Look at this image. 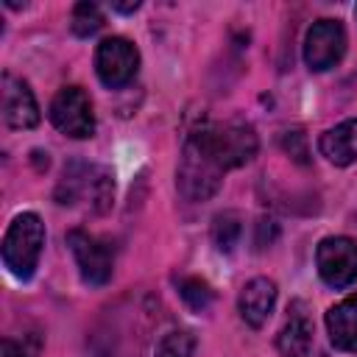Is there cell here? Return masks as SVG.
<instances>
[{"mask_svg":"<svg viewBox=\"0 0 357 357\" xmlns=\"http://www.w3.org/2000/svg\"><path fill=\"white\" fill-rule=\"evenodd\" d=\"M0 357H28L25 354V349L20 346V343H14V340H3V346H0Z\"/></svg>","mask_w":357,"mask_h":357,"instance_id":"d6986e66","label":"cell"},{"mask_svg":"<svg viewBox=\"0 0 357 357\" xmlns=\"http://www.w3.org/2000/svg\"><path fill=\"white\" fill-rule=\"evenodd\" d=\"M326 329L329 340L340 351L357 354V293L346 296L326 312Z\"/></svg>","mask_w":357,"mask_h":357,"instance_id":"7c38bea8","label":"cell"},{"mask_svg":"<svg viewBox=\"0 0 357 357\" xmlns=\"http://www.w3.org/2000/svg\"><path fill=\"white\" fill-rule=\"evenodd\" d=\"M137 8H139V3H137V0H134V3H126V6H123V3H114V11H123V14L137 11Z\"/></svg>","mask_w":357,"mask_h":357,"instance_id":"ffe728a7","label":"cell"},{"mask_svg":"<svg viewBox=\"0 0 357 357\" xmlns=\"http://www.w3.org/2000/svg\"><path fill=\"white\" fill-rule=\"evenodd\" d=\"M103 25V14L95 3H78L73 8V17H70V28L75 36H92L98 33Z\"/></svg>","mask_w":357,"mask_h":357,"instance_id":"9a60e30c","label":"cell"},{"mask_svg":"<svg viewBox=\"0 0 357 357\" xmlns=\"http://www.w3.org/2000/svg\"><path fill=\"white\" fill-rule=\"evenodd\" d=\"M112 198H114V178L106 167H98V165H86V162H73L64 167L61 173V181L56 187V201L64 204V206H75L78 201L100 215L112 206Z\"/></svg>","mask_w":357,"mask_h":357,"instance_id":"7a4b0ae2","label":"cell"},{"mask_svg":"<svg viewBox=\"0 0 357 357\" xmlns=\"http://www.w3.org/2000/svg\"><path fill=\"white\" fill-rule=\"evenodd\" d=\"M276 349L282 357H310L312 351V321L304 312V304L296 301L290 307V318L276 337Z\"/></svg>","mask_w":357,"mask_h":357,"instance_id":"8fae6325","label":"cell"},{"mask_svg":"<svg viewBox=\"0 0 357 357\" xmlns=\"http://www.w3.org/2000/svg\"><path fill=\"white\" fill-rule=\"evenodd\" d=\"M240 234H243V220H240L237 212L229 209V212L215 215V220H212V243L220 251H231L237 245Z\"/></svg>","mask_w":357,"mask_h":357,"instance_id":"5bb4252c","label":"cell"},{"mask_svg":"<svg viewBox=\"0 0 357 357\" xmlns=\"http://www.w3.org/2000/svg\"><path fill=\"white\" fill-rule=\"evenodd\" d=\"M284 148L290 151V156H296L298 162H307L304 156H307V148H304V134H298V131H287L284 134Z\"/></svg>","mask_w":357,"mask_h":357,"instance_id":"ac0fdd59","label":"cell"},{"mask_svg":"<svg viewBox=\"0 0 357 357\" xmlns=\"http://www.w3.org/2000/svg\"><path fill=\"white\" fill-rule=\"evenodd\" d=\"M206 165H212L220 176L231 167H240L254 159L257 153V134L248 123L226 120V123H201L190 131L187 142Z\"/></svg>","mask_w":357,"mask_h":357,"instance_id":"6da1fadb","label":"cell"},{"mask_svg":"<svg viewBox=\"0 0 357 357\" xmlns=\"http://www.w3.org/2000/svg\"><path fill=\"white\" fill-rule=\"evenodd\" d=\"M178 293H181L184 304H187L190 310H195V312H204V310L212 304V290H209V284L201 282V279H181V282H178Z\"/></svg>","mask_w":357,"mask_h":357,"instance_id":"e0dca14e","label":"cell"},{"mask_svg":"<svg viewBox=\"0 0 357 357\" xmlns=\"http://www.w3.org/2000/svg\"><path fill=\"white\" fill-rule=\"evenodd\" d=\"M3 120L8 128H33L39 123V106L31 86L11 73H3Z\"/></svg>","mask_w":357,"mask_h":357,"instance_id":"9c48e42d","label":"cell"},{"mask_svg":"<svg viewBox=\"0 0 357 357\" xmlns=\"http://www.w3.org/2000/svg\"><path fill=\"white\" fill-rule=\"evenodd\" d=\"M346 53V31L337 20H318L304 36V61L310 70L324 73Z\"/></svg>","mask_w":357,"mask_h":357,"instance_id":"52a82bcc","label":"cell"},{"mask_svg":"<svg viewBox=\"0 0 357 357\" xmlns=\"http://www.w3.org/2000/svg\"><path fill=\"white\" fill-rule=\"evenodd\" d=\"M192 351H195V337L184 329L167 332L156 346V357H192Z\"/></svg>","mask_w":357,"mask_h":357,"instance_id":"2e32d148","label":"cell"},{"mask_svg":"<svg viewBox=\"0 0 357 357\" xmlns=\"http://www.w3.org/2000/svg\"><path fill=\"white\" fill-rule=\"evenodd\" d=\"M45 245V223L36 212H22L11 220L3 237V262L17 279H31Z\"/></svg>","mask_w":357,"mask_h":357,"instance_id":"3957f363","label":"cell"},{"mask_svg":"<svg viewBox=\"0 0 357 357\" xmlns=\"http://www.w3.org/2000/svg\"><path fill=\"white\" fill-rule=\"evenodd\" d=\"M137 67H139V53L137 47L123 39V36H109L98 45V53H95V70H98V78L109 86V89H117V86H126L134 75H137Z\"/></svg>","mask_w":357,"mask_h":357,"instance_id":"8992f818","label":"cell"},{"mask_svg":"<svg viewBox=\"0 0 357 357\" xmlns=\"http://www.w3.org/2000/svg\"><path fill=\"white\" fill-rule=\"evenodd\" d=\"M67 245L75 257V265L81 271V279L86 284H106L112 279V254L106 245H100L92 234L73 229L67 231Z\"/></svg>","mask_w":357,"mask_h":357,"instance_id":"ba28073f","label":"cell"},{"mask_svg":"<svg viewBox=\"0 0 357 357\" xmlns=\"http://www.w3.org/2000/svg\"><path fill=\"white\" fill-rule=\"evenodd\" d=\"M318 148L337 167H346V165L357 162V117L324 131Z\"/></svg>","mask_w":357,"mask_h":357,"instance_id":"4fadbf2b","label":"cell"},{"mask_svg":"<svg viewBox=\"0 0 357 357\" xmlns=\"http://www.w3.org/2000/svg\"><path fill=\"white\" fill-rule=\"evenodd\" d=\"M50 123L73 137V139H86L95 134V114H92V103L89 95L81 86H64L59 89V95L50 103Z\"/></svg>","mask_w":357,"mask_h":357,"instance_id":"277c9868","label":"cell"},{"mask_svg":"<svg viewBox=\"0 0 357 357\" xmlns=\"http://www.w3.org/2000/svg\"><path fill=\"white\" fill-rule=\"evenodd\" d=\"M315 265L329 287H349L351 282H357V240L351 237L321 240L315 251Z\"/></svg>","mask_w":357,"mask_h":357,"instance_id":"5b68a950","label":"cell"},{"mask_svg":"<svg viewBox=\"0 0 357 357\" xmlns=\"http://www.w3.org/2000/svg\"><path fill=\"white\" fill-rule=\"evenodd\" d=\"M273 304H276V284L265 276H257V279L245 282L243 290H240V298H237L240 318L254 329H259L268 321Z\"/></svg>","mask_w":357,"mask_h":357,"instance_id":"30bf717a","label":"cell"}]
</instances>
